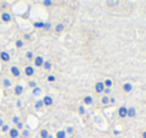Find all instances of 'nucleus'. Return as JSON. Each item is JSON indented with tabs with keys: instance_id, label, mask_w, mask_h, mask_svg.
<instances>
[{
	"instance_id": "obj_26",
	"label": "nucleus",
	"mask_w": 146,
	"mask_h": 138,
	"mask_svg": "<svg viewBox=\"0 0 146 138\" xmlns=\"http://www.w3.org/2000/svg\"><path fill=\"white\" fill-rule=\"evenodd\" d=\"M29 86H30L31 88H36V87H37V83H36V81H33V80H30V83H29Z\"/></svg>"
},
{
	"instance_id": "obj_29",
	"label": "nucleus",
	"mask_w": 146,
	"mask_h": 138,
	"mask_svg": "<svg viewBox=\"0 0 146 138\" xmlns=\"http://www.w3.org/2000/svg\"><path fill=\"white\" fill-rule=\"evenodd\" d=\"M16 128H17L19 131H21V130H23V123H19V124H16Z\"/></svg>"
},
{
	"instance_id": "obj_15",
	"label": "nucleus",
	"mask_w": 146,
	"mask_h": 138,
	"mask_svg": "<svg viewBox=\"0 0 146 138\" xmlns=\"http://www.w3.org/2000/svg\"><path fill=\"white\" fill-rule=\"evenodd\" d=\"M64 29H65V26H64L62 23H58V24H57V26L54 27V30H55L57 33H61V31H62Z\"/></svg>"
},
{
	"instance_id": "obj_37",
	"label": "nucleus",
	"mask_w": 146,
	"mask_h": 138,
	"mask_svg": "<svg viewBox=\"0 0 146 138\" xmlns=\"http://www.w3.org/2000/svg\"><path fill=\"white\" fill-rule=\"evenodd\" d=\"M68 138H74V137H68Z\"/></svg>"
},
{
	"instance_id": "obj_33",
	"label": "nucleus",
	"mask_w": 146,
	"mask_h": 138,
	"mask_svg": "<svg viewBox=\"0 0 146 138\" xmlns=\"http://www.w3.org/2000/svg\"><path fill=\"white\" fill-rule=\"evenodd\" d=\"M105 95H108V94H109V92H111V88H105Z\"/></svg>"
},
{
	"instance_id": "obj_18",
	"label": "nucleus",
	"mask_w": 146,
	"mask_h": 138,
	"mask_svg": "<svg viewBox=\"0 0 146 138\" xmlns=\"http://www.w3.org/2000/svg\"><path fill=\"white\" fill-rule=\"evenodd\" d=\"M109 101H111V97H108V95H104V97L101 98V102H102V104H105V105H106V104H109Z\"/></svg>"
},
{
	"instance_id": "obj_24",
	"label": "nucleus",
	"mask_w": 146,
	"mask_h": 138,
	"mask_svg": "<svg viewBox=\"0 0 146 138\" xmlns=\"http://www.w3.org/2000/svg\"><path fill=\"white\" fill-rule=\"evenodd\" d=\"M78 113H80L81 115L85 114V107H84V105H80V107H78Z\"/></svg>"
},
{
	"instance_id": "obj_30",
	"label": "nucleus",
	"mask_w": 146,
	"mask_h": 138,
	"mask_svg": "<svg viewBox=\"0 0 146 138\" xmlns=\"http://www.w3.org/2000/svg\"><path fill=\"white\" fill-rule=\"evenodd\" d=\"M43 4H44V6H52V1H50V0H44V1H43Z\"/></svg>"
},
{
	"instance_id": "obj_23",
	"label": "nucleus",
	"mask_w": 146,
	"mask_h": 138,
	"mask_svg": "<svg viewBox=\"0 0 146 138\" xmlns=\"http://www.w3.org/2000/svg\"><path fill=\"white\" fill-rule=\"evenodd\" d=\"M24 46V43H23V40H20V39H19V40H17V42H16V47H17V48H21V47Z\"/></svg>"
},
{
	"instance_id": "obj_36",
	"label": "nucleus",
	"mask_w": 146,
	"mask_h": 138,
	"mask_svg": "<svg viewBox=\"0 0 146 138\" xmlns=\"http://www.w3.org/2000/svg\"><path fill=\"white\" fill-rule=\"evenodd\" d=\"M142 138H146V131L143 133V134H142Z\"/></svg>"
},
{
	"instance_id": "obj_17",
	"label": "nucleus",
	"mask_w": 146,
	"mask_h": 138,
	"mask_svg": "<svg viewBox=\"0 0 146 138\" xmlns=\"http://www.w3.org/2000/svg\"><path fill=\"white\" fill-rule=\"evenodd\" d=\"M51 67H52V63L51 61H44V64H43V68L44 70L48 71V70H51Z\"/></svg>"
},
{
	"instance_id": "obj_2",
	"label": "nucleus",
	"mask_w": 146,
	"mask_h": 138,
	"mask_svg": "<svg viewBox=\"0 0 146 138\" xmlns=\"http://www.w3.org/2000/svg\"><path fill=\"white\" fill-rule=\"evenodd\" d=\"M0 19H1V21H3V23H10V21H11V19H13V16H11L9 11H3V13L0 14Z\"/></svg>"
},
{
	"instance_id": "obj_5",
	"label": "nucleus",
	"mask_w": 146,
	"mask_h": 138,
	"mask_svg": "<svg viewBox=\"0 0 146 138\" xmlns=\"http://www.w3.org/2000/svg\"><path fill=\"white\" fill-rule=\"evenodd\" d=\"M34 73H36V68L33 66H26V68H24V74L26 76L31 77V76H34Z\"/></svg>"
},
{
	"instance_id": "obj_11",
	"label": "nucleus",
	"mask_w": 146,
	"mask_h": 138,
	"mask_svg": "<svg viewBox=\"0 0 146 138\" xmlns=\"http://www.w3.org/2000/svg\"><path fill=\"white\" fill-rule=\"evenodd\" d=\"M122 90L125 92H131L132 90H133V86L131 84V83H125L123 86H122Z\"/></svg>"
},
{
	"instance_id": "obj_28",
	"label": "nucleus",
	"mask_w": 146,
	"mask_h": 138,
	"mask_svg": "<svg viewBox=\"0 0 146 138\" xmlns=\"http://www.w3.org/2000/svg\"><path fill=\"white\" fill-rule=\"evenodd\" d=\"M47 80H48L50 83H54V81H55V76H48Z\"/></svg>"
},
{
	"instance_id": "obj_38",
	"label": "nucleus",
	"mask_w": 146,
	"mask_h": 138,
	"mask_svg": "<svg viewBox=\"0 0 146 138\" xmlns=\"http://www.w3.org/2000/svg\"><path fill=\"white\" fill-rule=\"evenodd\" d=\"M7 138H9V137H7Z\"/></svg>"
},
{
	"instance_id": "obj_27",
	"label": "nucleus",
	"mask_w": 146,
	"mask_h": 138,
	"mask_svg": "<svg viewBox=\"0 0 146 138\" xmlns=\"http://www.w3.org/2000/svg\"><path fill=\"white\" fill-rule=\"evenodd\" d=\"M11 121H13V123H14V124H19V123H20V118H19V117H17V115H14V117H13V118H11Z\"/></svg>"
},
{
	"instance_id": "obj_6",
	"label": "nucleus",
	"mask_w": 146,
	"mask_h": 138,
	"mask_svg": "<svg viewBox=\"0 0 146 138\" xmlns=\"http://www.w3.org/2000/svg\"><path fill=\"white\" fill-rule=\"evenodd\" d=\"M118 114H119V117H121V118H125V117H128V107H125V105L119 107V110H118Z\"/></svg>"
},
{
	"instance_id": "obj_9",
	"label": "nucleus",
	"mask_w": 146,
	"mask_h": 138,
	"mask_svg": "<svg viewBox=\"0 0 146 138\" xmlns=\"http://www.w3.org/2000/svg\"><path fill=\"white\" fill-rule=\"evenodd\" d=\"M13 91H14L16 95H21V94L24 92V87L20 86V84H17V86H14V90H13Z\"/></svg>"
},
{
	"instance_id": "obj_1",
	"label": "nucleus",
	"mask_w": 146,
	"mask_h": 138,
	"mask_svg": "<svg viewBox=\"0 0 146 138\" xmlns=\"http://www.w3.org/2000/svg\"><path fill=\"white\" fill-rule=\"evenodd\" d=\"M10 74H11L14 78H19V77L21 76V70H20L17 66H11V67H10Z\"/></svg>"
},
{
	"instance_id": "obj_7",
	"label": "nucleus",
	"mask_w": 146,
	"mask_h": 138,
	"mask_svg": "<svg viewBox=\"0 0 146 138\" xmlns=\"http://www.w3.org/2000/svg\"><path fill=\"white\" fill-rule=\"evenodd\" d=\"M20 137V131L14 127V128H10L9 131V138H19Z\"/></svg>"
},
{
	"instance_id": "obj_19",
	"label": "nucleus",
	"mask_w": 146,
	"mask_h": 138,
	"mask_svg": "<svg viewBox=\"0 0 146 138\" xmlns=\"http://www.w3.org/2000/svg\"><path fill=\"white\" fill-rule=\"evenodd\" d=\"M57 138H67V133H65L64 130H60V131L57 133Z\"/></svg>"
},
{
	"instance_id": "obj_22",
	"label": "nucleus",
	"mask_w": 146,
	"mask_h": 138,
	"mask_svg": "<svg viewBox=\"0 0 146 138\" xmlns=\"http://www.w3.org/2000/svg\"><path fill=\"white\" fill-rule=\"evenodd\" d=\"M48 131H47V130H41V131H40V137L41 138H48Z\"/></svg>"
},
{
	"instance_id": "obj_3",
	"label": "nucleus",
	"mask_w": 146,
	"mask_h": 138,
	"mask_svg": "<svg viewBox=\"0 0 146 138\" xmlns=\"http://www.w3.org/2000/svg\"><path fill=\"white\" fill-rule=\"evenodd\" d=\"M0 60L3 61V63H9L10 60H11V56H10V53L9 51H0Z\"/></svg>"
},
{
	"instance_id": "obj_34",
	"label": "nucleus",
	"mask_w": 146,
	"mask_h": 138,
	"mask_svg": "<svg viewBox=\"0 0 146 138\" xmlns=\"http://www.w3.org/2000/svg\"><path fill=\"white\" fill-rule=\"evenodd\" d=\"M3 125H4V120H3V118H0V128H1Z\"/></svg>"
},
{
	"instance_id": "obj_16",
	"label": "nucleus",
	"mask_w": 146,
	"mask_h": 138,
	"mask_svg": "<svg viewBox=\"0 0 146 138\" xmlns=\"http://www.w3.org/2000/svg\"><path fill=\"white\" fill-rule=\"evenodd\" d=\"M112 84H113V83H112V80H111V78H106V80L104 81L105 88H111V87H112Z\"/></svg>"
},
{
	"instance_id": "obj_12",
	"label": "nucleus",
	"mask_w": 146,
	"mask_h": 138,
	"mask_svg": "<svg viewBox=\"0 0 146 138\" xmlns=\"http://www.w3.org/2000/svg\"><path fill=\"white\" fill-rule=\"evenodd\" d=\"M128 117H129V118H135V117H136V108L129 107V108H128Z\"/></svg>"
},
{
	"instance_id": "obj_13",
	"label": "nucleus",
	"mask_w": 146,
	"mask_h": 138,
	"mask_svg": "<svg viewBox=\"0 0 146 138\" xmlns=\"http://www.w3.org/2000/svg\"><path fill=\"white\" fill-rule=\"evenodd\" d=\"M3 87L4 88H9V87H13V83H11V80L10 78H3Z\"/></svg>"
},
{
	"instance_id": "obj_20",
	"label": "nucleus",
	"mask_w": 146,
	"mask_h": 138,
	"mask_svg": "<svg viewBox=\"0 0 146 138\" xmlns=\"http://www.w3.org/2000/svg\"><path fill=\"white\" fill-rule=\"evenodd\" d=\"M26 57H27V60H34L36 56H34L33 51H27V53H26Z\"/></svg>"
},
{
	"instance_id": "obj_8",
	"label": "nucleus",
	"mask_w": 146,
	"mask_h": 138,
	"mask_svg": "<svg viewBox=\"0 0 146 138\" xmlns=\"http://www.w3.org/2000/svg\"><path fill=\"white\" fill-rule=\"evenodd\" d=\"M95 91L98 94H102V92L105 91V86H104V81H98L97 84H95Z\"/></svg>"
},
{
	"instance_id": "obj_14",
	"label": "nucleus",
	"mask_w": 146,
	"mask_h": 138,
	"mask_svg": "<svg viewBox=\"0 0 146 138\" xmlns=\"http://www.w3.org/2000/svg\"><path fill=\"white\" fill-rule=\"evenodd\" d=\"M92 102H94L92 95H85V97H84V104H85V105H91Z\"/></svg>"
},
{
	"instance_id": "obj_4",
	"label": "nucleus",
	"mask_w": 146,
	"mask_h": 138,
	"mask_svg": "<svg viewBox=\"0 0 146 138\" xmlns=\"http://www.w3.org/2000/svg\"><path fill=\"white\" fill-rule=\"evenodd\" d=\"M33 61H34V66H36V67H43V64H44L46 60L43 58V56H36Z\"/></svg>"
},
{
	"instance_id": "obj_32",
	"label": "nucleus",
	"mask_w": 146,
	"mask_h": 138,
	"mask_svg": "<svg viewBox=\"0 0 146 138\" xmlns=\"http://www.w3.org/2000/svg\"><path fill=\"white\" fill-rule=\"evenodd\" d=\"M21 134H23V137H29V131H27V130H23Z\"/></svg>"
},
{
	"instance_id": "obj_35",
	"label": "nucleus",
	"mask_w": 146,
	"mask_h": 138,
	"mask_svg": "<svg viewBox=\"0 0 146 138\" xmlns=\"http://www.w3.org/2000/svg\"><path fill=\"white\" fill-rule=\"evenodd\" d=\"M65 133H72V128H71V127H68V128L65 130Z\"/></svg>"
},
{
	"instance_id": "obj_31",
	"label": "nucleus",
	"mask_w": 146,
	"mask_h": 138,
	"mask_svg": "<svg viewBox=\"0 0 146 138\" xmlns=\"http://www.w3.org/2000/svg\"><path fill=\"white\" fill-rule=\"evenodd\" d=\"M33 94H34V95L40 94V88H37V87H36V88H33Z\"/></svg>"
},
{
	"instance_id": "obj_10",
	"label": "nucleus",
	"mask_w": 146,
	"mask_h": 138,
	"mask_svg": "<svg viewBox=\"0 0 146 138\" xmlns=\"http://www.w3.org/2000/svg\"><path fill=\"white\" fill-rule=\"evenodd\" d=\"M43 100V102H44V105H47V107H50V105H52V97H50V95H46V97H43L41 98Z\"/></svg>"
},
{
	"instance_id": "obj_25",
	"label": "nucleus",
	"mask_w": 146,
	"mask_h": 138,
	"mask_svg": "<svg viewBox=\"0 0 146 138\" xmlns=\"http://www.w3.org/2000/svg\"><path fill=\"white\" fill-rule=\"evenodd\" d=\"M1 131H3V133H9V131H10V127H9L7 124H4V125L1 127Z\"/></svg>"
},
{
	"instance_id": "obj_21",
	"label": "nucleus",
	"mask_w": 146,
	"mask_h": 138,
	"mask_svg": "<svg viewBox=\"0 0 146 138\" xmlns=\"http://www.w3.org/2000/svg\"><path fill=\"white\" fill-rule=\"evenodd\" d=\"M44 107V102H43V100H38L37 102H36V110H40V108H43Z\"/></svg>"
}]
</instances>
